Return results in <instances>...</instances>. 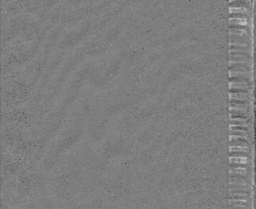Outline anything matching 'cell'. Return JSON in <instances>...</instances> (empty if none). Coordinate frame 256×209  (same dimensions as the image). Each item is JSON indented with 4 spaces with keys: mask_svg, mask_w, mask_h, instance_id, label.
Masks as SVG:
<instances>
[{
    "mask_svg": "<svg viewBox=\"0 0 256 209\" xmlns=\"http://www.w3.org/2000/svg\"><path fill=\"white\" fill-rule=\"evenodd\" d=\"M230 98L231 100L244 101L248 98V94L245 91H235L230 93Z\"/></svg>",
    "mask_w": 256,
    "mask_h": 209,
    "instance_id": "6da1fadb",
    "label": "cell"
},
{
    "mask_svg": "<svg viewBox=\"0 0 256 209\" xmlns=\"http://www.w3.org/2000/svg\"><path fill=\"white\" fill-rule=\"evenodd\" d=\"M230 162L231 164L244 165L248 162V158L247 157H237L231 156L230 157Z\"/></svg>",
    "mask_w": 256,
    "mask_h": 209,
    "instance_id": "7a4b0ae2",
    "label": "cell"
},
{
    "mask_svg": "<svg viewBox=\"0 0 256 209\" xmlns=\"http://www.w3.org/2000/svg\"><path fill=\"white\" fill-rule=\"evenodd\" d=\"M249 72H239V71H229L230 77L237 78H246L248 79L250 76Z\"/></svg>",
    "mask_w": 256,
    "mask_h": 209,
    "instance_id": "3957f363",
    "label": "cell"
},
{
    "mask_svg": "<svg viewBox=\"0 0 256 209\" xmlns=\"http://www.w3.org/2000/svg\"><path fill=\"white\" fill-rule=\"evenodd\" d=\"M230 151L231 152H245V153H247L249 151V149L247 146H232L230 147Z\"/></svg>",
    "mask_w": 256,
    "mask_h": 209,
    "instance_id": "277c9868",
    "label": "cell"
},
{
    "mask_svg": "<svg viewBox=\"0 0 256 209\" xmlns=\"http://www.w3.org/2000/svg\"><path fill=\"white\" fill-rule=\"evenodd\" d=\"M247 169L244 167H232L231 169V174H237L240 176H244L247 174Z\"/></svg>",
    "mask_w": 256,
    "mask_h": 209,
    "instance_id": "5b68a950",
    "label": "cell"
},
{
    "mask_svg": "<svg viewBox=\"0 0 256 209\" xmlns=\"http://www.w3.org/2000/svg\"><path fill=\"white\" fill-rule=\"evenodd\" d=\"M230 209H247V207L243 205H240V206H234L230 207Z\"/></svg>",
    "mask_w": 256,
    "mask_h": 209,
    "instance_id": "8992f818",
    "label": "cell"
}]
</instances>
